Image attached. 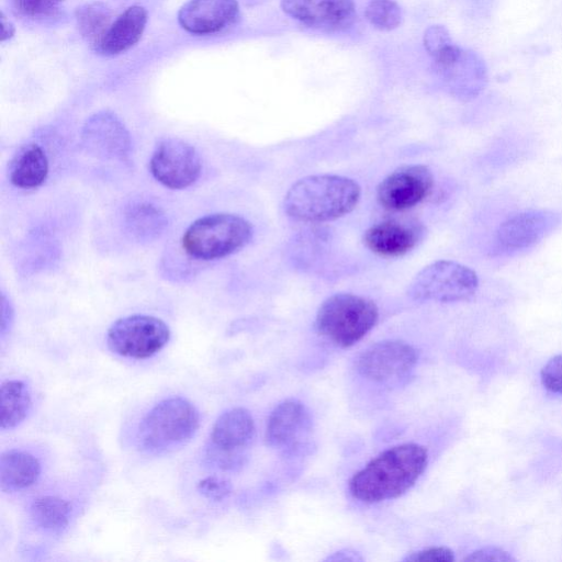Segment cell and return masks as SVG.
<instances>
[{"instance_id":"25","label":"cell","mask_w":562,"mask_h":562,"mask_svg":"<svg viewBox=\"0 0 562 562\" xmlns=\"http://www.w3.org/2000/svg\"><path fill=\"white\" fill-rule=\"evenodd\" d=\"M76 18L81 34L90 38L93 44L110 26L109 10L100 2L89 3L79 8Z\"/></svg>"},{"instance_id":"9","label":"cell","mask_w":562,"mask_h":562,"mask_svg":"<svg viewBox=\"0 0 562 562\" xmlns=\"http://www.w3.org/2000/svg\"><path fill=\"white\" fill-rule=\"evenodd\" d=\"M149 169L162 186L181 190L190 187L200 177L202 164L196 149L179 138H166L155 148Z\"/></svg>"},{"instance_id":"29","label":"cell","mask_w":562,"mask_h":562,"mask_svg":"<svg viewBox=\"0 0 562 562\" xmlns=\"http://www.w3.org/2000/svg\"><path fill=\"white\" fill-rule=\"evenodd\" d=\"M541 381L547 390L562 394V355L546 363L541 370Z\"/></svg>"},{"instance_id":"22","label":"cell","mask_w":562,"mask_h":562,"mask_svg":"<svg viewBox=\"0 0 562 562\" xmlns=\"http://www.w3.org/2000/svg\"><path fill=\"white\" fill-rule=\"evenodd\" d=\"M1 429H12L23 422L31 408V393L20 380L3 381L0 389Z\"/></svg>"},{"instance_id":"3","label":"cell","mask_w":562,"mask_h":562,"mask_svg":"<svg viewBox=\"0 0 562 562\" xmlns=\"http://www.w3.org/2000/svg\"><path fill=\"white\" fill-rule=\"evenodd\" d=\"M378 318L379 310L373 301L357 294L337 293L321 304L315 327L331 344L347 348L360 341Z\"/></svg>"},{"instance_id":"8","label":"cell","mask_w":562,"mask_h":562,"mask_svg":"<svg viewBox=\"0 0 562 562\" xmlns=\"http://www.w3.org/2000/svg\"><path fill=\"white\" fill-rule=\"evenodd\" d=\"M255 431L254 418L246 408L234 407L224 412L213 425L209 457L221 468H236L241 464V450L250 445Z\"/></svg>"},{"instance_id":"6","label":"cell","mask_w":562,"mask_h":562,"mask_svg":"<svg viewBox=\"0 0 562 562\" xmlns=\"http://www.w3.org/2000/svg\"><path fill=\"white\" fill-rule=\"evenodd\" d=\"M477 289L479 278L471 268L452 260H438L414 277L407 294L415 301L453 303L472 299Z\"/></svg>"},{"instance_id":"7","label":"cell","mask_w":562,"mask_h":562,"mask_svg":"<svg viewBox=\"0 0 562 562\" xmlns=\"http://www.w3.org/2000/svg\"><path fill=\"white\" fill-rule=\"evenodd\" d=\"M169 338L170 329L164 321L142 314L119 318L106 334L108 346L114 353L134 359L156 355Z\"/></svg>"},{"instance_id":"26","label":"cell","mask_w":562,"mask_h":562,"mask_svg":"<svg viewBox=\"0 0 562 562\" xmlns=\"http://www.w3.org/2000/svg\"><path fill=\"white\" fill-rule=\"evenodd\" d=\"M364 15L371 25L381 31L396 29L402 22V9L395 0H369Z\"/></svg>"},{"instance_id":"19","label":"cell","mask_w":562,"mask_h":562,"mask_svg":"<svg viewBox=\"0 0 562 562\" xmlns=\"http://www.w3.org/2000/svg\"><path fill=\"white\" fill-rule=\"evenodd\" d=\"M146 23L147 12L143 7L127 8L93 44L94 49L106 56L117 55L130 49L140 38Z\"/></svg>"},{"instance_id":"2","label":"cell","mask_w":562,"mask_h":562,"mask_svg":"<svg viewBox=\"0 0 562 562\" xmlns=\"http://www.w3.org/2000/svg\"><path fill=\"white\" fill-rule=\"evenodd\" d=\"M360 195V186L350 178L337 175L307 176L288 190L283 207L296 221L322 223L350 213Z\"/></svg>"},{"instance_id":"11","label":"cell","mask_w":562,"mask_h":562,"mask_svg":"<svg viewBox=\"0 0 562 562\" xmlns=\"http://www.w3.org/2000/svg\"><path fill=\"white\" fill-rule=\"evenodd\" d=\"M416 362L417 353L413 346L403 340H383L359 356L357 370L373 382L394 384L406 378Z\"/></svg>"},{"instance_id":"23","label":"cell","mask_w":562,"mask_h":562,"mask_svg":"<svg viewBox=\"0 0 562 562\" xmlns=\"http://www.w3.org/2000/svg\"><path fill=\"white\" fill-rule=\"evenodd\" d=\"M70 504L58 496H41L30 506V516L33 522L42 530L59 532L64 530L70 519Z\"/></svg>"},{"instance_id":"1","label":"cell","mask_w":562,"mask_h":562,"mask_svg":"<svg viewBox=\"0 0 562 562\" xmlns=\"http://www.w3.org/2000/svg\"><path fill=\"white\" fill-rule=\"evenodd\" d=\"M428 463V452L418 443L393 446L353 474L350 494L367 504L396 498L420 477Z\"/></svg>"},{"instance_id":"10","label":"cell","mask_w":562,"mask_h":562,"mask_svg":"<svg viewBox=\"0 0 562 562\" xmlns=\"http://www.w3.org/2000/svg\"><path fill=\"white\" fill-rule=\"evenodd\" d=\"M560 223V216L553 211L528 210L506 218L496 229L493 252L510 256L526 250L548 234Z\"/></svg>"},{"instance_id":"28","label":"cell","mask_w":562,"mask_h":562,"mask_svg":"<svg viewBox=\"0 0 562 562\" xmlns=\"http://www.w3.org/2000/svg\"><path fill=\"white\" fill-rule=\"evenodd\" d=\"M198 491L207 499L220 502L232 492L231 483L218 476H207L198 484Z\"/></svg>"},{"instance_id":"4","label":"cell","mask_w":562,"mask_h":562,"mask_svg":"<svg viewBox=\"0 0 562 562\" xmlns=\"http://www.w3.org/2000/svg\"><path fill=\"white\" fill-rule=\"evenodd\" d=\"M252 238V226L244 217L215 213L195 220L183 233L182 247L192 258L213 260L244 248Z\"/></svg>"},{"instance_id":"20","label":"cell","mask_w":562,"mask_h":562,"mask_svg":"<svg viewBox=\"0 0 562 562\" xmlns=\"http://www.w3.org/2000/svg\"><path fill=\"white\" fill-rule=\"evenodd\" d=\"M41 474L38 460L29 452L11 449L0 458L1 490L15 492L33 485Z\"/></svg>"},{"instance_id":"32","label":"cell","mask_w":562,"mask_h":562,"mask_svg":"<svg viewBox=\"0 0 562 562\" xmlns=\"http://www.w3.org/2000/svg\"><path fill=\"white\" fill-rule=\"evenodd\" d=\"M362 558L353 551L342 550L328 557L326 561H361Z\"/></svg>"},{"instance_id":"33","label":"cell","mask_w":562,"mask_h":562,"mask_svg":"<svg viewBox=\"0 0 562 562\" xmlns=\"http://www.w3.org/2000/svg\"><path fill=\"white\" fill-rule=\"evenodd\" d=\"M12 312L10 306H7L5 297L2 296V319H1V336L5 335L7 329L11 325Z\"/></svg>"},{"instance_id":"15","label":"cell","mask_w":562,"mask_h":562,"mask_svg":"<svg viewBox=\"0 0 562 562\" xmlns=\"http://www.w3.org/2000/svg\"><path fill=\"white\" fill-rule=\"evenodd\" d=\"M238 14L237 0H190L180 9L178 20L189 33L206 35L229 27Z\"/></svg>"},{"instance_id":"14","label":"cell","mask_w":562,"mask_h":562,"mask_svg":"<svg viewBox=\"0 0 562 562\" xmlns=\"http://www.w3.org/2000/svg\"><path fill=\"white\" fill-rule=\"evenodd\" d=\"M312 429V417L307 407L295 398L279 403L271 412L266 427V440L276 449L290 450L297 447Z\"/></svg>"},{"instance_id":"21","label":"cell","mask_w":562,"mask_h":562,"mask_svg":"<svg viewBox=\"0 0 562 562\" xmlns=\"http://www.w3.org/2000/svg\"><path fill=\"white\" fill-rule=\"evenodd\" d=\"M48 175V159L37 144H27L15 155L11 169V182L22 189L40 187Z\"/></svg>"},{"instance_id":"27","label":"cell","mask_w":562,"mask_h":562,"mask_svg":"<svg viewBox=\"0 0 562 562\" xmlns=\"http://www.w3.org/2000/svg\"><path fill=\"white\" fill-rule=\"evenodd\" d=\"M64 0H10L13 10L29 19L53 15Z\"/></svg>"},{"instance_id":"12","label":"cell","mask_w":562,"mask_h":562,"mask_svg":"<svg viewBox=\"0 0 562 562\" xmlns=\"http://www.w3.org/2000/svg\"><path fill=\"white\" fill-rule=\"evenodd\" d=\"M434 177L424 165L402 166L385 177L376 189L379 204L390 211H403L424 201L431 192Z\"/></svg>"},{"instance_id":"13","label":"cell","mask_w":562,"mask_h":562,"mask_svg":"<svg viewBox=\"0 0 562 562\" xmlns=\"http://www.w3.org/2000/svg\"><path fill=\"white\" fill-rule=\"evenodd\" d=\"M281 9L302 24L327 32L344 31L356 19L353 0H281Z\"/></svg>"},{"instance_id":"31","label":"cell","mask_w":562,"mask_h":562,"mask_svg":"<svg viewBox=\"0 0 562 562\" xmlns=\"http://www.w3.org/2000/svg\"><path fill=\"white\" fill-rule=\"evenodd\" d=\"M465 561H515V559L506 551L495 548L486 547L472 552L464 558Z\"/></svg>"},{"instance_id":"30","label":"cell","mask_w":562,"mask_h":562,"mask_svg":"<svg viewBox=\"0 0 562 562\" xmlns=\"http://www.w3.org/2000/svg\"><path fill=\"white\" fill-rule=\"evenodd\" d=\"M404 560L413 562H451L454 560V555L453 552L446 547H430L413 552Z\"/></svg>"},{"instance_id":"24","label":"cell","mask_w":562,"mask_h":562,"mask_svg":"<svg viewBox=\"0 0 562 562\" xmlns=\"http://www.w3.org/2000/svg\"><path fill=\"white\" fill-rule=\"evenodd\" d=\"M167 224L164 213L150 203H135L126 212V225L139 239H150L162 232Z\"/></svg>"},{"instance_id":"5","label":"cell","mask_w":562,"mask_h":562,"mask_svg":"<svg viewBox=\"0 0 562 562\" xmlns=\"http://www.w3.org/2000/svg\"><path fill=\"white\" fill-rule=\"evenodd\" d=\"M200 425V415L188 400L176 396L157 403L138 426L139 446L160 453L190 440Z\"/></svg>"},{"instance_id":"17","label":"cell","mask_w":562,"mask_h":562,"mask_svg":"<svg viewBox=\"0 0 562 562\" xmlns=\"http://www.w3.org/2000/svg\"><path fill=\"white\" fill-rule=\"evenodd\" d=\"M420 238L416 225L389 220L369 227L363 234L368 249L382 257H400L411 251Z\"/></svg>"},{"instance_id":"18","label":"cell","mask_w":562,"mask_h":562,"mask_svg":"<svg viewBox=\"0 0 562 562\" xmlns=\"http://www.w3.org/2000/svg\"><path fill=\"white\" fill-rule=\"evenodd\" d=\"M437 72L450 92L462 99L475 98L487 82L484 61L477 54L468 49H463L453 63Z\"/></svg>"},{"instance_id":"16","label":"cell","mask_w":562,"mask_h":562,"mask_svg":"<svg viewBox=\"0 0 562 562\" xmlns=\"http://www.w3.org/2000/svg\"><path fill=\"white\" fill-rule=\"evenodd\" d=\"M82 142L90 153L103 158H123L131 145L125 126L108 112L94 114L86 122Z\"/></svg>"}]
</instances>
